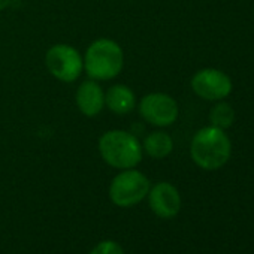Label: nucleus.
<instances>
[{
	"label": "nucleus",
	"mask_w": 254,
	"mask_h": 254,
	"mask_svg": "<svg viewBox=\"0 0 254 254\" xmlns=\"http://www.w3.org/2000/svg\"><path fill=\"white\" fill-rule=\"evenodd\" d=\"M209 120L214 127H218L221 130L229 129L235 121V111L232 109V106L229 103L220 102L211 109Z\"/></svg>",
	"instance_id": "f8f14e48"
},
{
	"label": "nucleus",
	"mask_w": 254,
	"mask_h": 254,
	"mask_svg": "<svg viewBox=\"0 0 254 254\" xmlns=\"http://www.w3.org/2000/svg\"><path fill=\"white\" fill-rule=\"evenodd\" d=\"M150 206L162 218H171L178 214L181 208V197L178 190L169 183H159L150 191Z\"/></svg>",
	"instance_id": "6e6552de"
},
{
	"label": "nucleus",
	"mask_w": 254,
	"mask_h": 254,
	"mask_svg": "<svg viewBox=\"0 0 254 254\" xmlns=\"http://www.w3.org/2000/svg\"><path fill=\"white\" fill-rule=\"evenodd\" d=\"M76 105L85 117L97 115L105 105V93L94 81H84L76 90Z\"/></svg>",
	"instance_id": "1a4fd4ad"
},
{
	"label": "nucleus",
	"mask_w": 254,
	"mask_h": 254,
	"mask_svg": "<svg viewBox=\"0 0 254 254\" xmlns=\"http://www.w3.org/2000/svg\"><path fill=\"white\" fill-rule=\"evenodd\" d=\"M9 3H11V0H0V11H3L5 8H8Z\"/></svg>",
	"instance_id": "4468645a"
},
{
	"label": "nucleus",
	"mask_w": 254,
	"mask_h": 254,
	"mask_svg": "<svg viewBox=\"0 0 254 254\" xmlns=\"http://www.w3.org/2000/svg\"><path fill=\"white\" fill-rule=\"evenodd\" d=\"M141 117L159 127L171 126L178 118V103L165 93H151L142 97L139 103Z\"/></svg>",
	"instance_id": "423d86ee"
},
{
	"label": "nucleus",
	"mask_w": 254,
	"mask_h": 254,
	"mask_svg": "<svg viewBox=\"0 0 254 254\" xmlns=\"http://www.w3.org/2000/svg\"><path fill=\"white\" fill-rule=\"evenodd\" d=\"M90 254H124L123 248L114 241H103L97 244Z\"/></svg>",
	"instance_id": "ddd939ff"
},
{
	"label": "nucleus",
	"mask_w": 254,
	"mask_h": 254,
	"mask_svg": "<svg viewBox=\"0 0 254 254\" xmlns=\"http://www.w3.org/2000/svg\"><path fill=\"white\" fill-rule=\"evenodd\" d=\"M105 103L114 114H129L135 108V93L127 85L115 84L108 88L105 94Z\"/></svg>",
	"instance_id": "9d476101"
},
{
	"label": "nucleus",
	"mask_w": 254,
	"mask_h": 254,
	"mask_svg": "<svg viewBox=\"0 0 254 254\" xmlns=\"http://www.w3.org/2000/svg\"><path fill=\"white\" fill-rule=\"evenodd\" d=\"M193 91L205 100H221L232 91L230 78L218 69H202L191 78Z\"/></svg>",
	"instance_id": "0eeeda50"
},
{
	"label": "nucleus",
	"mask_w": 254,
	"mask_h": 254,
	"mask_svg": "<svg viewBox=\"0 0 254 254\" xmlns=\"http://www.w3.org/2000/svg\"><path fill=\"white\" fill-rule=\"evenodd\" d=\"M150 191L148 178L135 169L118 174L109 187V196L118 206H133L139 203Z\"/></svg>",
	"instance_id": "20e7f679"
},
{
	"label": "nucleus",
	"mask_w": 254,
	"mask_h": 254,
	"mask_svg": "<svg viewBox=\"0 0 254 254\" xmlns=\"http://www.w3.org/2000/svg\"><path fill=\"white\" fill-rule=\"evenodd\" d=\"M124 64V54L121 47L111 39H97L94 41L87 53L84 60L85 72L90 78L99 81H108L115 78Z\"/></svg>",
	"instance_id": "7ed1b4c3"
},
{
	"label": "nucleus",
	"mask_w": 254,
	"mask_h": 254,
	"mask_svg": "<svg viewBox=\"0 0 254 254\" xmlns=\"http://www.w3.org/2000/svg\"><path fill=\"white\" fill-rule=\"evenodd\" d=\"M230 141L224 130L209 126L200 129L190 147L191 159L194 163L206 171H214L226 165L230 157Z\"/></svg>",
	"instance_id": "f257e3e1"
},
{
	"label": "nucleus",
	"mask_w": 254,
	"mask_h": 254,
	"mask_svg": "<svg viewBox=\"0 0 254 254\" xmlns=\"http://www.w3.org/2000/svg\"><path fill=\"white\" fill-rule=\"evenodd\" d=\"M45 63L51 75L63 82H73L84 69V60L78 50L64 44L51 47L47 51Z\"/></svg>",
	"instance_id": "39448f33"
},
{
	"label": "nucleus",
	"mask_w": 254,
	"mask_h": 254,
	"mask_svg": "<svg viewBox=\"0 0 254 254\" xmlns=\"http://www.w3.org/2000/svg\"><path fill=\"white\" fill-rule=\"evenodd\" d=\"M174 141L166 132H153L144 141L145 153L153 159H165L172 153Z\"/></svg>",
	"instance_id": "9b49d317"
},
{
	"label": "nucleus",
	"mask_w": 254,
	"mask_h": 254,
	"mask_svg": "<svg viewBox=\"0 0 254 254\" xmlns=\"http://www.w3.org/2000/svg\"><path fill=\"white\" fill-rule=\"evenodd\" d=\"M102 159L112 168L132 169L142 160V145L126 130H109L99 139Z\"/></svg>",
	"instance_id": "f03ea898"
}]
</instances>
